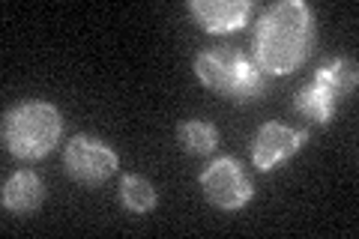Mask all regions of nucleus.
<instances>
[{
  "label": "nucleus",
  "mask_w": 359,
  "mask_h": 239,
  "mask_svg": "<svg viewBox=\"0 0 359 239\" xmlns=\"http://www.w3.org/2000/svg\"><path fill=\"white\" fill-rule=\"evenodd\" d=\"M314 45L311 9L299 0H285L266 9L255 33L257 69L269 75H287L306 63Z\"/></svg>",
  "instance_id": "f257e3e1"
},
{
  "label": "nucleus",
  "mask_w": 359,
  "mask_h": 239,
  "mask_svg": "<svg viewBox=\"0 0 359 239\" xmlns=\"http://www.w3.org/2000/svg\"><path fill=\"white\" fill-rule=\"evenodd\" d=\"M63 132V117L51 102H25L4 117V144L15 158H42L54 150Z\"/></svg>",
  "instance_id": "f03ea898"
},
{
  "label": "nucleus",
  "mask_w": 359,
  "mask_h": 239,
  "mask_svg": "<svg viewBox=\"0 0 359 239\" xmlns=\"http://www.w3.org/2000/svg\"><path fill=\"white\" fill-rule=\"evenodd\" d=\"M195 72L201 84H207L210 90L224 93L237 102L257 99V93L264 90L257 63H252L249 57H243L233 48H210L204 54H198Z\"/></svg>",
  "instance_id": "7ed1b4c3"
},
{
  "label": "nucleus",
  "mask_w": 359,
  "mask_h": 239,
  "mask_svg": "<svg viewBox=\"0 0 359 239\" xmlns=\"http://www.w3.org/2000/svg\"><path fill=\"white\" fill-rule=\"evenodd\" d=\"M201 191H204V198L219 210H240L255 195L252 179L245 177L243 165L228 156L216 158V162L201 174Z\"/></svg>",
  "instance_id": "20e7f679"
},
{
  "label": "nucleus",
  "mask_w": 359,
  "mask_h": 239,
  "mask_svg": "<svg viewBox=\"0 0 359 239\" xmlns=\"http://www.w3.org/2000/svg\"><path fill=\"white\" fill-rule=\"evenodd\" d=\"M66 170L84 186H99L117 170V153L111 150L108 144H102L99 138H90V135H75V138L66 144L63 153Z\"/></svg>",
  "instance_id": "39448f33"
},
{
  "label": "nucleus",
  "mask_w": 359,
  "mask_h": 239,
  "mask_svg": "<svg viewBox=\"0 0 359 239\" xmlns=\"http://www.w3.org/2000/svg\"><path fill=\"white\" fill-rule=\"evenodd\" d=\"M302 141H306V132L282 126V123H266L255 138V153H252L255 168L273 170L276 165L287 162V158L302 146Z\"/></svg>",
  "instance_id": "423d86ee"
},
{
  "label": "nucleus",
  "mask_w": 359,
  "mask_h": 239,
  "mask_svg": "<svg viewBox=\"0 0 359 239\" xmlns=\"http://www.w3.org/2000/svg\"><path fill=\"white\" fill-rule=\"evenodd\" d=\"M189 9L198 18V25L210 33L237 30L245 25V18L252 13V6L245 0H195Z\"/></svg>",
  "instance_id": "0eeeda50"
},
{
  "label": "nucleus",
  "mask_w": 359,
  "mask_h": 239,
  "mask_svg": "<svg viewBox=\"0 0 359 239\" xmlns=\"http://www.w3.org/2000/svg\"><path fill=\"white\" fill-rule=\"evenodd\" d=\"M42 198H45V186L36 174L30 170H18L6 179L4 186V207L15 215H25L42 207Z\"/></svg>",
  "instance_id": "6e6552de"
},
{
  "label": "nucleus",
  "mask_w": 359,
  "mask_h": 239,
  "mask_svg": "<svg viewBox=\"0 0 359 239\" xmlns=\"http://www.w3.org/2000/svg\"><path fill=\"white\" fill-rule=\"evenodd\" d=\"M335 102H339V96H335L330 87H323L318 78H314L306 90L297 93V108L314 123H327L335 111Z\"/></svg>",
  "instance_id": "1a4fd4ad"
},
{
  "label": "nucleus",
  "mask_w": 359,
  "mask_h": 239,
  "mask_svg": "<svg viewBox=\"0 0 359 239\" xmlns=\"http://www.w3.org/2000/svg\"><path fill=\"white\" fill-rule=\"evenodd\" d=\"M177 138H180V144H183L189 153L207 156V153L216 150L219 135H216V129H212L210 123H204V120H186L183 126L177 129Z\"/></svg>",
  "instance_id": "9d476101"
},
{
  "label": "nucleus",
  "mask_w": 359,
  "mask_h": 239,
  "mask_svg": "<svg viewBox=\"0 0 359 239\" xmlns=\"http://www.w3.org/2000/svg\"><path fill=\"white\" fill-rule=\"evenodd\" d=\"M120 198H123V207L132 210V212H150L156 207V200H159L156 189L147 183V179H144V177H132V174L123 177Z\"/></svg>",
  "instance_id": "9b49d317"
},
{
  "label": "nucleus",
  "mask_w": 359,
  "mask_h": 239,
  "mask_svg": "<svg viewBox=\"0 0 359 239\" xmlns=\"http://www.w3.org/2000/svg\"><path fill=\"white\" fill-rule=\"evenodd\" d=\"M318 81H320L323 87H330L335 96L351 93V90L356 87V63L339 57V60L327 63V66H323V69L318 72Z\"/></svg>",
  "instance_id": "f8f14e48"
}]
</instances>
